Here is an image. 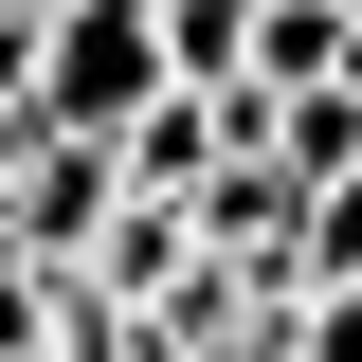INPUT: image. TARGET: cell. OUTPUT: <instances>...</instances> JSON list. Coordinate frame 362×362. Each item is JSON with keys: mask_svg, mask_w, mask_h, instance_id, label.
<instances>
[{"mask_svg": "<svg viewBox=\"0 0 362 362\" xmlns=\"http://www.w3.org/2000/svg\"><path fill=\"white\" fill-rule=\"evenodd\" d=\"M127 109H163L145 0H54V18H37V127H54V145H109Z\"/></svg>", "mask_w": 362, "mask_h": 362, "instance_id": "1", "label": "cell"}, {"mask_svg": "<svg viewBox=\"0 0 362 362\" xmlns=\"http://www.w3.org/2000/svg\"><path fill=\"white\" fill-rule=\"evenodd\" d=\"M145 37H163V90H235L254 73V0H145Z\"/></svg>", "mask_w": 362, "mask_h": 362, "instance_id": "2", "label": "cell"}, {"mask_svg": "<svg viewBox=\"0 0 362 362\" xmlns=\"http://www.w3.org/2000/svg\"><path fill=\"white\" fill-rule=\"evenodd\" d=\"M0 18H18V37H37V18H54V0H0Z\"/></svg>", "mask_w": 362, "mask_h": 362, "instance_id": "3", "label": "cell"}]
</instances>
